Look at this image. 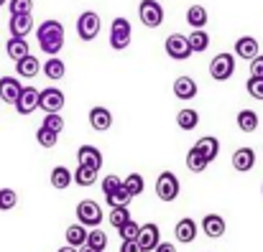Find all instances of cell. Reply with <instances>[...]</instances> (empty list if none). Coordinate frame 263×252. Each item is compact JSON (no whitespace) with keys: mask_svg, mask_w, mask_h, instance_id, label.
Masks as SVG:
<instances>
[{"mask_svg":"<svg viewBox=\"0 0 263 252\" xmlns=\"http://www.w3.org/2000/svg\"><path fill=\"white\" fill-rule=\"evenodd\" d=\"M49 181H51V186H54V188L64 191V188H69V186L74 183V171H69L67 166H57L54 171H51Z\"/></svg>","mask_w":263,"mask_h":252,"instance_id":"obj_24","label":"cell"},{"mask_svg":"<svg viewBox=\"0 0 263 252\" xmlns=\"http://www.w3.org/2000/svg\"><path fill=\"white\" fill-rule=\"evenodd\" d=\"M36 38H39V46L44 54L59 56V51L64 49V26L57 18H49L36 28Z\"/></svg>","mask_w":263,"mask_h":252,"instance_id":"obj_1","label":"cell"},{"mask_svg":"<svg viewBox=\"0 0 263 252\" xmlns=\"http://www.w3.org/2000/svg\"><path fill=\"white\" fill-rule=\"evenodd\" d=\"M100 28H102V20H100V15L95 10H85L77 18V36L82 41H95L97 33H100Z\"/></svg>","mask_w":263,"mask_h":252,"instance_id":"obj_7","label":"cell"},{"mask_svg":"<svg viewBox=\"0 0 263 252\" xmlns=\"http://www.w3.org/2000/svg\"><path fill=\"white\" fill-rule=\"evenodd\" d=\"M18 204V194L13 188H0V212H10Z\"/></svg>","mask_w":263,"mask_h":252,"instance_id":"obj_40","label":"cell"},{"mask_svg":"<svg viewBox=\"0 0 263 252\" xmlns=\"http://www.w3.org/2000/svg\"><path fill=\"white\" fill-rule=\"evenodd\" d=\"M80 252H97V250H92L89 245H85V247H80Z\"/></svg>","mask_w":263,"mask_h":252,"instance_id":"obj_48","label":"cell"},{"mask_svg":"<svg viewBox=\"0 0 263 252\" xmlns=\"http://www.w3.org/2000/svg\"><path fill=\"white\" fill-rule=\"evenodd\" d=\"M207 166H210V163L204 161V156L192 145V148L186 151V168H189L192 173H202V171H207Z\"/></svg>","mask_w":263,"mask_h":252,"instance_id":"obj_31","label":"cell"},{"mask_svg":"<svg viewBox=\"0 0 263 252\" xmlns=\"http://www.w3.org/2000/svg\"><path fill=\"white\" fill-rule=\"evenodd\" d=\"M176 125H179L181 130H186V133L197 130V125H199V112L192 110V107L179 110V112H176Z\"/></svg>","mask_w":263,"mask_h":252,"instance_id":"obj_26","label":"cell"},{"mask_svg":"<svg viewBox=\"0 0 263 252\" xmlns=\"http://www.w3.org/2000/svg\"><path fill=\"white\" fill-rule=\"evenodd\" d=\"M5 54H8V59H13V61L26 59V56L31 54L28 41H26V38H8V44H5Z\"/></svg>","mask_w":263,"mask_h":252,"instance_id":"obj_25","label":"cell"},{"mask_svg":"<svg viewBox=\"0 0 263 252\" xmlns=\"http://www.w3.org/2000/svg\"><path fill=\"white\" fill-rule=\"evenodd\" d=\"M138 18L146 28H159L164 23V8L159 0H141L138 3Z\"/></svg>","mask_w":263,"mask_h":252,"instance_id":"obj_6","label":"cell"},{"mask_svg":"<svg viewBox=\"0 0 263 252\" xmlns=\"http://www.w3.org/2000/svg\"><path fill=\"white\" fill-rule=\"evenodd\" d=\"M8 31H10V38H26L33 31V15H10Z\"/></svg>","mask_w":263,"mask_h":252,"instance_id":"obj_15","label":"cell"},{"mask_svg":"<svg viewBox=\"0 0 263 252\" xmlns=\"http://www.w3.org/2000/svg\"><path fill=\"white\" fill-rule=\"evenodd\" d=\"M74 214H77V222H80L82 227L97 229V227L102 224V206H100L97 201H92V199L80 201L77 209H74Z\"/></svg>","mask_w":263,"mask_h":252,"instance_id":"obj_3","label":"cell"},{"mask_svg":"<svg viewBox=\"0 0 263 252\" xmlns=\"http://www.w3.org/2000/svg\"><path fill=\"white\" fill-rule=\"evenodd\" d=\"M39 99H41V89H36V87H23V92H21V97H18V102H15L13 107H15L18 115H31V112L39 110Z\"/></svg>","mask_w":263,"mask_h":252,"instance_id":"obj_10","label":"cell"},{"mask_svg":"<svg viewBox=\"0 0 263 252\" xmlns=\"http://www.w3.org/2000/svg\"><path fill=\"white\" fill-rule=\"evenodd\" d=\"M57 252H80V250H74V247H69V245H64V247H59Z\"/></svg>","mask_w":263,"mask_h":252,"instance_id":"obj_47","label":"cell"},{"mask_svg":"<svg viewBox=\"0 0 263 252\" xmlns=\"http://www.w3.org/2000/svg\"><path fill=\"white\" fill-rule=\"evenodd\" d=\"M64 92L59 89V87H46V89H41V99H39V107L46 112V115H51V112H62L64 110Z\"/></svg>","mask_w":263,"mask_h":252,"instance_id":"obj_8","label":"cell"},{"mask_svg":"<svg viewBox=\"0 0 263 252\" xmlns=\"http://www.w3.org/2000/svg\"><path fill=\"white\" fill-rule=\"evenodd\" d=\"M41 128H46V130H51V133L59 135V133L64 130V117H62L59 112H51V115L44 117V125H41Z\"/></svg>","mask_w":263,"mask_h":252,"instance_id":"obj_41","label":"cell"},{"mask_svg":"<svg viewBox=\"0 0 263 252\" xmlns=\"http://www.w3.org/2000/svg\"><path fill=\"white\" fill-rule=\"evenodd\" d=\"M118 235H120V240H123V242H138V235H141V224L130 219L128 224H123V227L118 229Z\"/></svg>","mask_w":263,"mask_h":252,"instance_id":"obj_36","label":"cell"},{"mask_svg":"<svg viewBox=\"0 0 263 252\" xmlns=\"http://www.w3.org/2000/svg\"><path fill=\"white\" fill-rule=\"evenodd\" d=\"M10 15H31L33 13V0H8Z\"/></svg>","mask_w":263,"mask_h":252,"instance_id":"obj_38","label":"cell"},{"mask_svg":"<svg viewBox=\"0 0 263 252\" xmlns=\"http://www.w3.org/2000/svg\"><path fill=\"white\" fill-rule=\"evenodd\" d=\"M154 252H176V245H174V242H161V245H159Z\"/></svg>","mask_w":263,"mask_h":252,"instance_id":"obj_46","label":"cell"},{"mask_svg":"<svg viewBox=\"0 0 263 252\" xmlns=\"http://www.w3.org/2000/svg\"><path fill=\"white\" fill-rule=\"evenodd\" d=\"M39 72H41V61L33 54H28L26 59L15 61V74L23 77V79H33V77H39Z\"/></svg>","mask_w":263,"mask_h":252,"instance_id":"obj_22","label":"cell"},{"mask_svg":"<svg viewBox=\"0 0 263 252\" xmlns=\"http://www.w3.org/2000/svg\"><path fill=\"white\" fill-rule=\"evenodd\" d=\"M261 194H263V183H261Z\"/></svg>","mask_w":263,"mask_h":252,"instance_id":"obj_50","label":"cell"},{"mask_svg":"<svg viewBox=\"0 0 263 252\" xmlns=\"http://www.w3.org/2000/svg\"><path fill=\"white\" fill-rule=\"evenodd\" d=\"M186 41H189L192 54H202V51H207V49H210V36H207V31H204V28L192 31V33L186 36Z\"/></svg>","mask_w":263,"mask_h":252,"instance_id":"obj_29","label":"cell"},{"mask_svg":"<svg viewBox=\"0 0 263 252\" xmlns=\"http://www.w3.org/2000/svg\"><path fill=\"white\" fill-rule=\"evenodd\" d=\"M130 199H133V196H130V194L125 191V186H120V188H118L115 194L105 196V201H107V206H110V209H118V206H128V204H130Z\"/></svg>","mask_w":263,"mask_h":252,"instance_id":"obj_35","label":"cell"},{"mask_svg":"<svg viewBox=\"0 0 263 252\" xmlns=\"http://www.w3.org/2000/svg\"><path fill=\"white\" fill-rule=\"evenodd\" d=\"M197 232H199V227L189 217H184L181 222H176V227H174V237H176V242H181V245H192L197 240Z\"/></svg>","mask_w":263,"mask_h":252,"instance_id":"obj_14","label":"cell"},{"mask_svg":"<svg viewBox=\"0 0 263 252\" xmlns=\"http://www.w3.org/2000/svg\"><path fill=\"white\" fill-rule=\"evenodd\" d=\"M87 227H82L80 222H74V224H69L67 227V232H64V237H67V245L69 247H74V250H80V247H85L87 245Z\"/></svg>","mask_w":263,"mask_h":252,"instance_id":"obj_23","label":"cell"},{"mask_svg":"<svg viewBox=\"0 0 263 252\" xmlns=\"http://www.w3.org/2000/svg\"><path fill=\"white\" fill-rule=\"evenodd\" d=\"M123 186H125V191L136 199V196H141L143 194V188H146V183H143V176L141 173H130V176H125L123 178Z\"/></svg>","mask_w":263,"mask_h":252,"instance_id":"obj_32","label":"cell"},{"mask_svg":"<svg viewBox=\"0 0 263 252\" xmlns=\"http://www.w3.org/2000/svg\"><path fill=\"white\" fill-rule=\"evenodd\" d=\"M164 49H166L169 59H174V61H186V59L192 56L189 41H186V36H181V33H172V36L166 38Z\"/></svg>","mask_w":263,"mask_h":252,"instance_id":"obj_9","label":"cell"},{"mask_svg":"<svg viewBox=\"0 0 263 252\" xmlns=\"http://www.w3.org/2000/svg\"><path fill=\"white\" fill-rule=\"evenodd\" d=\"M202 232H204V237H210V240H220L222 235H225V229H228V222L220 217V214H204L202 217Z\"/></svg>","mask_w":263,"mask_h":252,"instance_id":"obj_12","label":"cell"},{"mask_svg":"<svg viewBox=\"0 0 263 252\" xmlns=\"http://www.w3.org/2000/svg\"><path fill=\"white\" fill-rule=\"evenodd\" d=\"M130 38H133L130 20L128 18H112V23H110V49L125 51L130 46Z\"/></svg>","mask_w":263,"mask_h":252,"instance_id":"obj_2","label":"cell"},{"mask_svg":"<svg viewBox=\"0 0 263 252\" xmlns=\"http://www.w3.org/2000/svg\"><path fill=\"white\" fill-rule=\"evenodd\" d=\"M235 120H238V128L243 133H256L258 130V112L256 110H240Z\"/></svg>","mask_w":263,"mask_h":252,"instance_id":"obj_30","label":"cell"},{"mask_svg":"<svg viewBox=\"0 0 263 252\" xmlns=\"http://www.w3.org/2000/svg\"><path fill=\"white\" fill-rule=\"evenodd\" d=\"M87 245L92 247V250H97V252H105V247H107V235L97 227V229H89V235H87Z\"/></svg>","mask_w":263,"mask_h":252,"instance_id":"obj_37","label":"cell"},{"mask_svg":"<svg viewBox=\"0 0 263 252\" xmlns=\"http://www.w3.org/2000/svg\"><path fill=\"white\" fill-rule=\"evenodd\" d=\"M44 74H46L49 79H54V82L64 79V74H67L64 59H59V56H49V59L44 61Z\"/></svg>","mask_w":263,"mask_h":252,"instance_id":"obj_27","label":"cell"},{"mask_svg":"<svg viewBox=\"0 0 263 252\" xmlns=\"http://www.w3.org/2000/svg\"><path fill=\"white\" fill-rule=\"evenodd\" d=\"M3 5H8V0H0V8H3Z\"/></svg>","mask_w":263,"mask_h":252,"instance_id":"obj_49","label":"cell"},{"mask_svg":"<svg viewBox=\"0 0 263 252\" xmlns=\"http://www.w3.org/2000/svg\"><path fill=\"white\" fill-rule=\"evenodd\" d=\"M21 92H23V84L18 82L15 77H0V99L5 104H15Z\"/></svg>","mask_w":263,"mask_h":252,"instance_id":"obj_13","label":"cell"},{"mask_svg":"<svg viewBox=\"0 0 263 252\" xmlns=\"http://www.w3.org/2000/svg\"><path fill=\"white\" fill-rule=\"evenodd\" d=\"M89 125H92V130H97V133L110 130V128H112V112H110L107 107H92V110H89Z\"/></svg>","mask_w":263,"mask_h":252,"instance_id":"obj_18","label":"cell"},{"mask_svg":"<svg viewBox=\"0 0 263 252\" xmlns=\"http://www.w3.org/2000/svg\"><path fill=\"white\" fill-rule=\"evenodd\" d=\"M97 173L100 171H95V168H87V166H77V171H74V183L77 186H92L95 181H97Z\"/></svg>","mask_w":263,"mask_h":252,"instance_id":"obj_33","label":"cell"},{"mask_svg":"<svg viewBox=\"0 0 263 252\" xmlns=\"http://www.w3.org/2000/svg\"><path fill=\"white\" fill-rule=\"evenodd\" d=\"M256 166V151L253 148H238L235 153H233V168L238 171V173H248V171H253Z\"/></svg>","mask_w":263,"mask_h":252,"instance_id":"obj_16","label":"cell"},{"mask_svg":"<svg viewBox=\"0 0 263 252\" xmlns=\"http://www.w3.org/2000/svg\"><path fill=\"white\" fill-rule=\"evenodd\" d=\"M133 217H130V209L128 206H118V209H110V217H107V222L115 227V229H120L123 224H128Z\"/></svg>","mask_w":263,"mask_h":252,"instance_id":"obj_34","label":"cell"},{"mask_svg":"<svg viewBox=\"0 0 263 252\" xmlns=\"http://www.w3.org/2000/svg\"><path fill=\"white\" fill-rule=\"evenodd\" d=\"M120 186H123V178H120V176H115V173H110V176H105V178H102V194H105V196L115 194Z\"/></svg>","mask_w":263,"mask_h":252,"instance_id":"obj_42","label":"cell"},{"mask_svg":"<svg viewBox=\"0 0 263 252\" xmlns=\"http://www.w3.org/2000/svg\"><path fill=\"white\" fill-rule=\"evenodd\" d=\"M233 74H235V54L222 51V54H217V56L210 61V77H212L215 82H228Z\"/></svg>","mask_w":263,"mask_h":252,"instance_id":"obj_4","label":"cell"},{"mask_svg":"<svg viewBox=\"0 0 263 252\" xmlns=\"http://www.w3.org/2000/svg\"><path fill=\"white\" fill-rule=\"evenodd\" d=\"M77 161H80V166L100 171V168H102V153H100V148H95V145H82V148L77 151Z\"/></svg>","mask_w":263,"mask_h":252,"instance_id":"obj_19","label":"cell"},{"mask_svg":"<svg viewBox=\"0 0 263 252\" xmlns=\"http://www.w3.org/2000/svg\"><path fill=\"white\" fill-rule=\"evenodd\" d=\"M120 252H143V247L138 242H123L120 245Z\"/></svg>","mask_w":263,"mask_h":252,"instance_id":"obj_45","label":"cell"},{"mask_svg":"<svg viewBox=\"0 0 263 252\" xmlns=\"http://www.w3.org/2000/svg\"><path fill=\"white\" fill-rule=\"evenodd\" d=\"M138 245L143 247V252H154V250H156V247L161 245V229H159V224H154V222L141 224Z\"/></svg>","mask_w":263,"mask_h":252,"instance_id":"obj_11","label":"cell"},{"mask_svg":"<svg viewBox=\"0 0 263 252\" xmlns=\"http://www.w3.org/2000/svg\"><path fill=\"white\" fill-rule=\"evenodd\" d=\"M235 56L238 59H246V61H253L258 56V38L253 36H240L235 41Z\"/></svg>","mask_w":263,"mask_h":252,"instance_id":"obj_17","label":"cell"},{"mask_svg":"<svg viewBox=\"0 0 263 252\" xmlns=\"http://www.w3.org/2000/svg\"><path fill=\"white\" fill-rule=\"evenodd\" d=\"M57 140H59L57 133H51V130H46V128H39V130H36V143H39L41 148H54Z\"/></svg>","mask_w":263,"mask_h":252,"instance_id":"obj_39","label":"cell"},{"mask_svg":"<svg viewBox=\"0 0 263 252\" xmlns=\"http://www.w3.org/2000/svg\"><path fill=\"white\" fill-rule=\"evenodd\" d=\"M194 148L204 156L207 163H212V161L220 156V140H217L215 135H204V138H199V140L194 143Z\"/></svg>","mask_w":263,"mask_h":252,"instance_id":"obj_20","label":"cell"},{"mask_svg":"<svg viewBox=\"0 0 263 252\" xmlns=\"http://www.w3.org/2000/svg\"><path fill=\"white\" fill-rule=\"evenodd\" d=\"M186 23H189L194 31L204 28V26H207V8H204V5H189V8H186Z\"/></svg>","mask_w":263,"mask_h":252,"instance_id":"obj_28","label":"cell"},{"mask_svg":"<svg viewBox=\"0 0 263 252\" xmlns=\"http://www.w3.org/2000/svg\"><path fill=\"white\" fill-rule=\"evenodd\" d=\"M246 89H248V94H251L253 99H263V79L251 77V79L246 82Z\"/></svg>","mask_w":263,"mask_h":252,"instance_id":"obj_43","label":"cell"},{"mask_svg":"<svg viewBox=\"0 0 263 252\" xmlns=\"http://www.w3.org/2000/svg\"><path fill=\"white\" fill-rule=\"evenodd\" d=\"M172 89H174L176 99H194L197 92H199V87H197V82L192 77H176Z\"/></svg>","mask_w":263,"mask_h":252,"instance_id":"obj_21","label":"cell"},{"mask_svg":"<svg viewBox=\"0 0 263 252\" xmlns=\"http://www.w3.org/2000/svg\"><path fill=\"white\" fill-rule=\"evenodd\" d=\"M181 191V183H179V176L174 171H161L159 178H156V196L161 201H174Z\"/></svg>","mask_w":263,"mask_h":252,"instance_id":"obj_5","label":"cell"},{"mask_svg":"<svg viewBox=\"0 0 263 252\" xmlns=\"http://www.w3.org/2000/svg\"><path fill=\"white\" fill-rule=\"evenodd\" d=\"M251 77L256 79H263V54H258L253 61H251Z\"/></svg>","mask_w":263,"mask_h":252,"instance_id":"obj_44","label":"cell"}]
</instances>
